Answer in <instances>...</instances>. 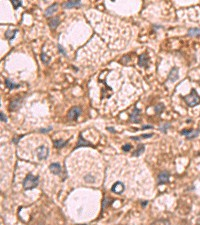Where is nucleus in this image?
<instances>
[{"label": "nucleus", "mask_w": 200, "mask_h": 225, "mask_svg": "<svg viewBox=\"0 0 200 225\" xmlns=\"http://www.w3.org/2000/svg\"><path fill=\"white\" fill-rule=\"evenodd\" d=\"M183 99H184V101L186 102L187 105L190 107H194L200 103V96L198 95L197 91L195 89H192L190 94L187 96H184Z\"/></svg>", "instance_id": "obj_1"}, {"label": "nucleus", "mask_w": 200, "mask_h": 225, "mask_svg": "<svg viewBox=\"0 0 200 225\" xmlns=\"http://www.w3.org/2000/svg\"><path fill=\"white\" fill-rule=\"evenodd\" d=\"M38 182H39V178L37 177V176H34L32 174H28L23 181V187L25 190H31L38 185Z\"/></svg>", "instance_id": "obj_2"}, {"label": "nucleus", "mask_w": 200, "mask_h": 225, "mask_svg": "<svg viewBox=\"0 0 200 225\" xmlns=\"http://www.w3.org/2000/svg\"><path fill=\"white\" fill-rule=\"evenodd\" d=\"M36 154H37V157L39 160H44L48 157L49 149H48L47 146L41 145V146L37 147V149H36Z\"/></svg>", "instance_id": "obj_3"}, {"label": "nucleus", "mask_w": 200, "mask_h": 225, "mask_svg": "<svg viewBox=\"0 0 200 225\" xmlns=\"http://www.w3.org/2000/svg\"><path fill=\"white\" fill-rule=\"evenodd\" d=\"M81 108H80L79 106H74V107H72L71 109L69 110V112H68V119L71 120V121H73V120H76L78 117H79V115L81 114Z\"/></svg>", "instance_id": "obj_4"}, {"label": "nucleus", "mask_w": 200, "mask_h": 225, "mask_svg": "<svg viewBox=\"0 0 200 225\" xmlns=\"http://www.w3.org/2000/svg\"><path fill=\"white\" fill-rule=\"evenodd\" d=\"M169 181V173L167 171H162L160 172L157 176V182L158 184H164Z\"/></svg>", "instance_id": "obj_5"}, {"label": "nucleus", "mask_w": 200, "mask_h": 225, "mask_svg": "<svg viewBox=\"0 0 200 225\" xmlns=\"http://www.w3.org/2000/svg\"><path fill=\"white\" fill-rule=\"evenodd\" d=\"M182 135H185L187 139H193L199 135V130L197 129H190V130H183L181 131Z\"/></svg>", "instance_id": "obj_6"}, {"label": "nucleus", "mask_w": 200, "mask_h": 225, "mask_svg": "<svg viewBox=\"0 0 200 225\" xmlns=\"http://www.w3.org/2000/svg\"><path fill=\"white\" fill-rule=\"evenodd\" d=\"M125 189V186H124V184L122 182H116L114 183V185L111 187V190L114 192V193H117V194H121L122 192Z\"/></svg>", "instance_id": "obj_7"}, {"label": "nucleus", "mask_w": 200, "mask_h": 225, "mask_svg": "<svg viewBox=\"0 0 200 225\" xmlns=\"http://www.w3.org/2000/svg\"><path fill=\"white\" fill-rule=\"evenodd\" d=\"M178 77H179V74H178V68L173 67V68H172V70L170 71L169 76H168V81L174 82V81H176V80L178 79Z\"/></svg>", "instance_id": "obj_8"}, {"label": "nucleus", "mask_w": 200, "mask_h": 225, "mask_svg": "<svg viewBox=\"0 0 200 225\" xmlns=\"http://www.w3.org/2000/svg\"><path fill=\"white\" fill-rule=\"evenodd\" d=\"M148 62H149V58H148V55L146 53H143L139 56V60H138V64L141 67H147L148 66Z\"/></svg>", "instance_id": "obj_9"}, {"label": "nucleus", "mask_w": 200, "mask_h": 225, "mask_svg": "<svg viewBox=\"0 0 200 225\" xmlns=\"http://www.w3.org/2000/svg\"><path fill=\"white\" fill-rule=\"evenodd\" d=\"M20 104H21V98L18 97V98H15L14 100H12L11 103H10V106H9V109L14 111V110H17L18 108L20 107Z\"/></svg>", "instance_id": "obj_10"}, {"label": "nucleus", "mask_w": 200, "mask_h": 225, "mask_svg": "<svg viewBox=\"0 0 200 225\" xmlns=\"http://www.w3.org/2000/svg\"><path fill=\"white\" fill-rule=\"evenodd\" d=\"M140 109H138V108H134V110L133 112H132V114L130 116V118H131V121L132 122H134V123H138L139 122V117H140Z\"/></svg>", "instance_id": "obj_11"}, {"label": "nucleus", "mask_w": 200, "mask_h": 225, "mask_svg": "<svg viewBox=\"0 0 200 225\" xmlns=\"http://www.w3.org/2000/svg\"><path fill=\"white\" fill-rule=\"evenodd\" d=\"M49 169L53 174L57 175V174H60V172H61V166H60V164H58V163H52V164H50Z\"/></svg>", "instance_id": "obj_12"}, {"label": "nucleus", "mask_w": 200, "mask_h": 225, "mask_svg": "<svg viewBox=\"0 0 200 225\" xmlns=\"http://www.w3.org/2000/svg\"><path fill=\"white\" fill-rule=\"evenodd\" d=\"M57 7H58V4L57 3L52 4L51 6H49L46 9V11H45V16H47V17H49V16H52V14H53L54 12L57 10Z\"/></svg>", "instance_id": "obj_13"}, {"label": "nucleus", "mask_w": 200, "mask_h": 225, "mask_svg": "<svg viewBox=\"0 0 200 225\" xmlns=\"http://www.w3.org/2000/svg\"><path fill=\"white\" fill-rule=\"evenodd\" d=\"M59 22H60L59 16H55V17L50 18L49 19V26H50L51 29H55V28L58 26Z\"/></svg>", "instance_id": "obj_14"}, {"label": "nucleus", "mask_w": 200, "mask_h": 225, "mask_svg": "<svg viewBox=\"0 0 200 225\" xmlns=\"http://www.w3.org/2000/svg\"><path fill=\"white\" fill-rule=\"evenodd\" d=\"M80 4H81V2L79 1V0H77V1H75V0H72V1H67L63 4V7L64 8H72V7H76V6H79Z\"/></svg>", "instance_id": "obj_15"}, {"label": "nucleus", "mask_w": 200, "mask_h": 225, "mask_svg": "<svg viewBox=\"0 0 200 225\" xmlns=\"http://www.w3.org/2000/svg\"><path fill=\"white\" fill-rule=\"evenodd\" d=\"M189 36H200V28H190L188 30Z\"/></svg>", "instance_id": "obj_16"}, {"label": "nucleus", "mask_w": 200, "mask_h": 225, "mask_svg": "<svg viewBox=\"0 0 200 225\" xmlns=\"http://www.w3.org/2000/svg\"><path fill=\"white\" fill-rule=\"evenodd\" d=\"M151 225H170V222L166 219H158L153 223H151Z\"/></svg>", "instance_id": "obj_17"}, {"label": "nucleus", "mask_w": 200, "mask_h": 225, "mask_svg": "<svg viewBox=\"0 0 200 225\" xmlns=\"http://www.w3.org/2000/svg\"><path fill=\"white\" fill-rule=\"evenodd\" d=\"M16 33H17V29H15V30H13V31L8 30V31H6V33H5V37H6L7 39L12 40V38H14V36H15Z\"/></svg>", "instance_id": "obj_18"}, {"label": "nucleus", "mask_w": 200, "mask_h": 225, "mask_svg": "<svg viewBox=\"0 0 200 225\" xmlns=\"http://www.w3.org/2000/svg\"><path fill=\"white\" fill-rule=\"evenodd\" d=\"M144 149H145V147H144L143 144H140V145L138 146V148H137V150H136L133 153V156H139L140 154H142L144 152Z\"/></svg>", "instance_id": "obj_19"}, {"label": "nucleus", "mask_w": 200, "mask_h": 225, "mask_svg": "<svg viewBox=\"0 0 200 225\" xmlns=\"http://www.w3.org/2000/svg\"><path fill=\"white\" fill-rule=\"evenodd\" d=\"M67 144V141H63V140H56L54 141V146L56 148H61L63 146H65Z\"/></svg>", "instance_id": "obj_20"}, {"label": "nucleus", "mask_w": 200, "mask_h": 225, "mask_svg": "<svg viewBox=\"0 0 200 225\" xmlns=\"http://www.w3.org/2000/svg\"><path fill=\"white\" fill-rule=\"evenodd\" d=\"M90 145H91V144L89 142H87V141H85V140H83V138L81 137V136H80V137H79V142L77 144V147H80V146H90Z\"/></svg>", "instance_id": "obj_21"}, {"label": "nucleus", "mask_w": 200, "mask_h": 225, "mask_svg": "<svg viewBox=\"0 0 200 225\" xmlns=\"http://www.w3.org/2000/svg\"><path fill=\"white\" fill-rule=\"evenodd\" d=\"M5 84H6V86L9 88V89H13V88H16V87H19L18 84H14L13 82H11L10 80H8L6 79V81H5Z\"/></svg>", "instance_id": "obj_22"}, {"label": "nucleus", "mask_w": 200, "mask_h": 225, "mask_svg": "<svg viewBox=\"0 0 200 225\" xmlns=\"http://www.w3.org/2000/svg\"><path fill=\"white\" fill-rule=\"evenodd\" d=\"M163 110H164V105H163V104H158V105H156V107H155V112L158 115L161 114Z\"/></svg>", "instance_id": "obj_23"}, {"label": "nucleus", "mask_w": 200, "mask_h": 225, "mask_svg": "<svg viewBox=\"0 0 200 225\" xmlns=\"http://www.w3.org/2000/svg\"><path fill=\"white\" fill-rule=\"evenodd\" d=\"M151 136H153V133L144 134V135L139 136V137H131V139H133V140H140V139H142V138H149V137H151Z\"/></svg>", "instance_id": "obj_24"}, {"label": "nucleus", "mask_w": 200, "mask_h": 225, "mask_svg": "<svg viewBox=\"0 0 200 225\" xmlns=\"http://www.w3.org/2000/svg\"><path fill=\"white\" fill-rule=\"evenodd\" d=\"M11 3H12V5H13L14 9H17L19 6L22 5V2L21 1H18V0H12Z\"/></svg>", "instance_id": "obj_25"}, {"label": "nucleus", "mask_w": 200, "mask_h": 225, "mask_svg": "<svg viewBox=\"0 0 200 225\" xmlns=\"http://www.w3.org/2000/svg\"><path fill=\"white\" fill-rule=\"evenodd\" d=\"M41 59H42V61L44 63H48V62H49V58L47 57V55L45 53H42L41 54Z\"/></svg>", "instance_id": "obj_26"}, {"label": "nucleus", "mask_w": 200, "mask_h": 225, "mask_svg": "<svg viewBox=\"0 0 200 225\" xmlns=\"http://www.w3.org/2000/svg\"><path fill=\"white\" fill-rule=\"evenodd\" d=\"M130 148H131V145H130V144H126V145H124V146H123V150H124V151H129V150H130Z\"/></svg>", "instance_id": "obj_27"}, {"label": "nucleus", "mask_w": 200, "mask_h": 225, "mask_svg": "<svg viewBox=\"0 0 200 225\" xmlns=\"http://www.w3.org/2000/svg\"><path fill=\"white\" fill-rule=\"evenodd\" d=\"M0 115H1V121L2 122H6V117H5V115L3 114V112H1V113H0Z\"/></svg>", "instance_id": "obj_28"}, {"label": "nucleus", "mask_w": 200, "mask_h": 225, "mask_svg": "<svg viewBox=\"0 0 200 225\" xmlns=\"http://www.w3.org/2000/svg\"><path fill=\"white\" fill-rule=\"evenodd\" d=\"M58 48H59V52H61L62 54H65V51L63 50V48H62V46H60V45H58Z\"/></svg>", "instance_id": "obj_29"}]
</instances>
